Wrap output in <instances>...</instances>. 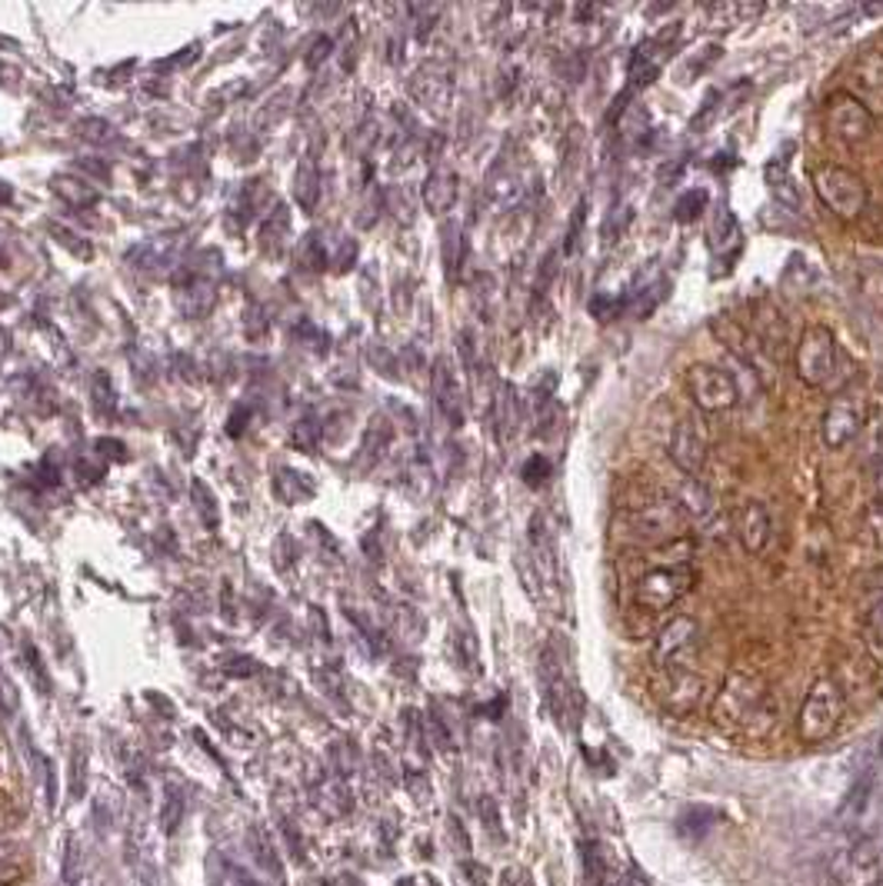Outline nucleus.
I'll return each instance as SVG.
<instances>
[{"instance_id": "22", "label": "nucleus", "mask_w": 883, "mask_h": 886, "mask_svg": "<svg viewBox=\"0 0 883 886\" xmlns=\"http://www.w3.org/2000/svg\"><path fill=\"white\" fill-rule=\"evenodd\" d=\"M704 207H707V194H704V190H687V194L677 197V204H673V220L690 224V220L701 217Z\"/></svg>"}, {"instance_id": "16", "label": "nucleus", "mask_w": 883, "mask_h": 886, "mask_svg": "<svg viewBox=\"0 0 883 886\" xmlns=\"http://www.w3.org/2000/svg\"><path fill=\"white\" fill-rule=\"evenodd\" d=\"M454 201H457V177L451 170H444V167L433 170L427 177V183H423V204L433 214H444V211L454 207Z\"/></svg>"}, {"instance_id": "7", "label": "nucleus", "mask_w": 883, "mask_h": 886, "mask_svg": "<svg viewBox=\"0 0 883 886\" xmlns=\"http://www.w3.org/2000/svg\"><path fill=\"white\" fill-rule=\"evenodd\" d=\"M683 387H687V397L697 404L704 414H724V410H733L740 404L737 380L727 370L714 367V363H693V367H687Z\"/></svg>"}, {"instance_id": "27", "label": "nucleus", "mask_w": 883, "mask_h": 886, "mask_svg": "<svg viewBox=\"0 0 883 886\" xmlns=\"http://www.w3.org/2000/svg\"><path fill=\"white\" fill-rule=\"evenodd\" d=\"M581 224H584V201L577 204V214H574V227H571V234H566V243H563V250L571 253L574 247H577V234H581Z\"/></svg>"}, {"instance_id": "5", "label": "nucleus", "mask_w": 883, "mask_h": 886, "mask_svg": "<svg viewBox=\"0 0 883 886\" xmlns=\"http://www.w3.org/2000/svg\"><path fill=\"white\" fill-rule=\"evenodd\" d=\"M844 690L834 677H820L810 693H807V701L800 707V717H797V733L807 740V743H820V740H827L840 717H844Z\"/></svg>"}, {"instance_id": "26", "label": "nucleus", "mask_w": 883, "mask_h": 886, "mask_svg": "<svg viewBox=\"0 0 883 886\" xmlns=\"http://www.w3.org/2000/svg\"><path fill=\"white\" fill-rule=\"evenodd\" d=\"M21 879H24V866H17V863L0 866V886H17Z\"/></svg>"}, {"instance_id": "8", "label": "nucleus", "mask_w": 883, "mask_h": 886, "mask_svg": "<svg viewBox=\"0 0 883 886\" xmlns=\"http://www.w3.org/2000/svg\"><path fill=\"white\" fill-rule=\"evenodd\" d=\"M867 420V400L857 387H847L840 394H834V400L824 410V420H820V436H824V447L831 451H844L860 436Z\"/></svg>"}, {"instance_id": "11", "label": "nucleus", "mask_w": 883, "mask_h": 886, "mask_svg": "<svg viewBox=\"0 0 883 886\" xmlns=\"http://www.w3.org/2000/svg\"><path fill=\"white\" fill-rule=\"evenodd\" d=\"M667 454L673 460V467L697 480L707 467V457H711V436H707V427L701 417H680L670 430V443H667Z\"/></svg>"}, {"instance_id": "1", "label": "nucleus", "mask_w": 883, "mask_h": 886, "mask_svg": "<svg viewBox=\"0 0 883 886\" xmlns=\"http://www.w3.org/2000/svg\"><path fill=\"white\" fill-rule=\"evenodd\" d=\"M793 367L807 387L831 391V394L854 387V376H857V363L847 357L837 334L824 324H813L800 334V344L793 350Z\"/></svg>"}, {"instance_id": "29", "label": "nucleus", "mask_w": 883, "mask_h": 886, "mask_svg": "<svg viewBox=\"0 0 883 886\" xmlns=\"http://www.w3.org/2000/svg\"><path fill=\"white\" fill-rule=\"evenodd\" d=\"M873 493H876V500H883V457H876V464H873Z\"/></svg>"}, {"instance_id": "31", "label": "nucleus", "mask_w": 883, "mask_h": 886, "mask_svg": "<svg viewBox=\"0 0 883 886\" xmlns=\"http://www.w3.org/2000/svg\"><path fill=\"white\" fill-rule=\"evenodd\" d=\"M0 803H4V797H0Z\"/></svg>"}, {"instance_id": "24", "label": "nucleus", "mask_w": 883, "mask_h": 886, "mask_svg": "<svg viewBox=\"0 0 883 886\" xmlns=\"http://www.w3.org/2000/svg\"><path fill=\"white\" fill-rule=\"evenodd\" d=\"M863 524H867V537H870L876 547H883V500H876L873 506H867Z\"/></svg>"}, {"instance_id": "25", "label": "nucleus", "mask_w": 883, "mask_h": 886, "mask_svg": "<svg viewBox=\"0 0 883 886\" xmlns=\"http://www.w3.org/2000/svg\"><path fill=\"white\" fill-rule=\"evenodd\" d=\"M547 477H550V464H547L544 457H530V460L524 464V480H527L530 487H544Z\"/></svg>"}, {"instance_id": "21", "label": "nucleus", "mask_w": 883, "mask_h": 886, "mask_svg": "<svg viewBox=\"0 0 883 886\" xmlns=\"http://www.w3.org/2000/svg\"><path fill=\"white\" fill-rule=\"evenodd\" d=\"M860 271H863V274H860L863 294H867L876 307H883V250H873V261L863 253Z\"/></svg>"}, {"instance_id": "12", "label": "nucleus", "mask_w": 883, "mask_h": 886, "mask_svg": "<svg viewBox=\"0 0 883 886\" xmlns=\"http://www.w3.org/2000/svg\"><path fill=\"white\" fill-rule=\"evenodd\" d=\"M733 530H737L740 547L750 556H761L771 547V537H774L771 511H767L761 500H747L740 511H737V517H733Z\"/></svg>"}, {"instance_id": "19", "label": "nucleus", "mask_w": 883, "mask_h": 886, "mask_svg": "<svg viewBox=\"0 0 883 886\" xmlns=\"http://www.w3.org/2000/svg\"><path fill=\"white\" fill-rule=\"evenodd\" d=\"M693 553H697V543L690 537H677V540H667L660 550H654V563L657 566H693Z\"/></svg>"}, {"instance_id": "10", "label": "nucleus", "mask_w": 883, "mask_h": 886, "mask_svg": "<svg viewBox=\"0 0 883 886\" xmlns=\"http://www.w3.org/2000/svg\"><path fill=\"white\" fill-rule=\"evenodd\" d=\"M701 647V623L693 616H673L660 626L654 660L664 673L673 670H693V654Z\"/></svg>"}, {"instance_id": "4", "label": "nucleus", "mask_w": 883, "mask_h": 886, "mask_svg": "<svg viewBox=\"0 0 883 886\" xmlns=\"http://www.w3.org/2000/svg\"><path fill=\"white\" fill-rule=\"evenodd\" d=\"M813 190H816L820 204H824L831 214H837L840 220L860 217L867 211V204H870L867 180L850 167H837V164L816 167L813 170Z\"/></svg>"}, {"instance_id": "6", "label": "nucleus", "mask_w": 883, "mask_h": 886, "mask_svg": "<svg viewBox=\"0 0 883 886\" xmlns=\"http://www.w3.org/2000/svg\"><path fill=\"white\" fill-rule=\"evenodd\" d=\"M693 584H697V570L693 566H654L651 574H644L634 587V603L644 613H660L680 603Z\"/></svg>"}, {"instance_id": "3", "label": "nucleus", "mask_w": 883, "mask_h": 886, "mask_svg": "<svg viewBox=\"0 0 883 886\" xmlns=\"http://www.w3.org/2000/svg\"><path fill=\"white\" fill-rule=\"evenodd\" d=\"M714 717L724 727H750L761 723V730L771 727L774 710H771V696L764 690V680L756 673H733L724 690L714 701Z\"/></svg>"}, {"instance_id": "17", "label": "nucleus", "mask_w": 883, "mask_h": 886, "mask_svg": "<svg viewBox=\"0 0 883 886\" xmlns=\"http://www.w3.org/2000/svg\"><path fill=\"white\" fill-rule=\"evenodd\" d=\"M673 496L683 506L687 520H707L717 511V506H714V493L701 480H687V487L680 493H673Z\"/></svg>"}, {"instance_id": "13", "label": "nucleus", "mask_w": 883, "mask_h": 886, "mask_svg": "<svg viewBox=\"0 0 883 886\" xmlns=\"http://www.w3.org/2000/svg\"><path fill=\"white\" fill-rule=\"evenodd\" d=\"M430 391H433L437 410L444 414V420L451 427H464V394H461V384H457V373L451 370V363L444 357L433 363Z\"/></svg>"}, {"instance_id": "20", "label": "nucleus", "mask_w": 883, "mask_h": 886, "mask_svg": "<svg viewBox=\"0 0 883 886\" xmlns=\"http://www.w3.org/2000/svg\"><path fill=\"white\" fill-rule=\"evenodd\" d=\"M863 633H867V647L883 660V597L870 594V603L863 610Z\"/></svg>"}, {"instance_id": "15", "label": "nucleus", "mask_w": 883, "mask_h": 886, "mask_svg": "<svg viewBox=\"0 0 883 886\" xmlns=\"http://www.w3.org/2000/svg\"><path fill=\"white\" fill-rule=\"evenodd\" d=\"M667 707H673L677 714H687L697 707V701L704 696V677L697 670H673L667 673Z\"/></svg>"}, {"instance_id": "28", "label": "nucleus", "mask_w": 883, "mask_h": 886, "mask_svg": "<svg viewBox=\"0 0 883 886\" xmlns=\"http://www.w3.org/2000/svg\"><path fill=\"white\" fill-rule=\"evenodd\" d=\"M867 590H870V594H876V597H883V566H876L873 574H870Z\"/></svg>"}, {"instance_id": "9", "label": "nucleus", "mask_w": 883, "mask_h": 886, "mask_svg": "<svg viewBox=\"0 0 883 886\" xmlns=\"http://www.w3.org/2000/svg\"><path fill=\"white\" fill-rule=\"evenodd\" d=\"M824 113H827V127H831V134L847 144V147H857L863 141L873 137L876 131V117L870 113V107L854 97L850 91H834L824 104Z\"/></svg>"}, {"instance_id": "2", "label": "nucleus", "mask_w": 883, "mask_h": 886, "mask_svg": "<svg viewBox=\"0 0 883 886\" xmlns=\"http://www.w3.org/2000/svg\"><path fill=\"white\" fill-rule=\"evenodd\" d=\"M623 506H627L623 534L630 540H641V543L677 540L680 530L690 524L687 514H683V506L677 503V496H670L664 490H647L634 503H623Z\"/></svg>"}, {"instance_id": "18", "label": "nucleus", "mask_w": 883, "mask_h": 886, "mask_svg": "<svg viewBox=\"0 0 883 886\" xmlns=\"http://www.w3.org/2000/svg\"><path fill=\"white\" fill-rule=\"evenodd\" d=\"M517 420H521V404H517V391L511 384H503L497 400H493V423H497V433L500 440H511L514 430H517Z\"/></svg>"}, {"instance_id": "23", "label": "nucleus", "mask_w": 883, "mask_h": 886, "mask_svg": "<svg viewBox=\"0 0 883 886\" xmlns=\"http://www.w3.org/2000/svg\"><path fill=\"white\" fill-rule=\"evenodd\" d=\"M860 77H863L870 87L883 91V53H867V57L860 60Z\"/></svg>"}, {"instance_id": "14", "label": "nucleus", "mask_w": 883, "mask_h": 886, "mask_svg": "<svg viewBox=\"0 0 883 886\" xmlns=\"http://www.w3.org/2000/svg\"><path fill=\"white\" fill-rule=\"evenodd\" d=\"M530 553H534V563H537V574L540 580L550 587V590H560V556H557V540H553V530L547 524L544 514H534L530 517Z\"/></svg>"}, {"instance_id": "30", "label": "nucleus", "mask_w": 883, "mask_h": 886, "mask_svg": "<svg viewBox=\"0 0 883 886\" xmlns=\"http://www.w3.org/2000/svg\"><path fill=\"white\" fill-rule=\"evenodd\" d=\"M14 853H17V847H14L11 840H0V866H4V863H14Z\"/></svg>"}]
</instances>
